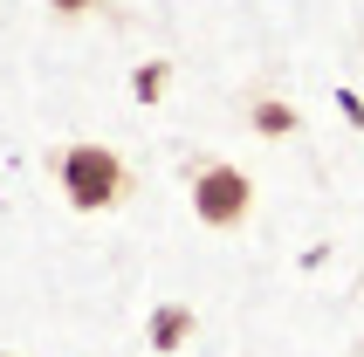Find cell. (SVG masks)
<instances>
[{"instance_id": "6da1fadb", "label": "cell", "mask_w": 364, "mask_h": 357, "mask_svg": "<svg viewBox=\"0 0 364 357\" xmlns=\"http://www.w3.org/2000/svg\"><path fill=\"white\" fill-rule=\"evenodd\" d=\"M55 186L62 199L76 206V213H110V206H124L131 199V165L110 151V144H62L55 151Z\"/></svg>"}, {"instance_id": "7a4b0ae2", "label": "cell", "mask_w": 364, "mask_h": 357, "mask_svg": "<svg viewBox=\"0 0 364 357\" xmlns=\"http://www.w3.org/2000/svg\"><path fill=\"white\" fill-rule=\"evenodd\" d=\"M193 213H200V227H213V234L247 227V213H255V186H247V172H234V165H220V159L193 165Z\"/></svg>"}, {"instance_id": "3957f363", "label": "cell", "mask_w": 364, "mask_h": 357, "mask_svg": "<svg viewBox=\"0 0 364 357\" xmlns=\"http://www.w3.org/2000/svg\"><path fill=\"white\" fill-rule=\"evenodd\" d=\"M247 124H255L262 138H289V131H296V103H282L275 90H255V97H247Z\"/></svg>"}, {"instance_id": "277c9868", "label": "cell", "mask_w": 364, "mask_h": 357, "mask_svg": "<svg viewBox=\"0 0 364 357\" xmlns=\"http://www.w3.org/2000/svg\"><path fill=\"white\" fill-rule=\"evenodd\" d=\"M186 337H193V309L186 302H165L159 316H151V351H179Z\"/></svg>"}, {"instance_id": "5b68a950", "label": "cell", "mask_w": 364, "mask_h": 357, "mask_svg": "<svg viewBox=\"0 0 364 357\" xmlns=\"http://www.w3.org/2000/svg\"><path fill=\"white\" fill-rule=\"evenodd\" d=\"M165 82H172V62H144L138 76H131V97H138V103H159Z\"/></svg>"}, {"instance_id": "8992f818", "label": "cell", "mask_w": 364, "mask_h": 357, "mask_svg": "<svg viewBox=\"0 0 364 357\" xmlns=\"http://www.w3.org/2000/svg\"><path fill=\"white\" fill-rule=\"evenodd\" d=\"M337 110H344V117L364 131V97H358V90H337Z\"/></svg>"}, {"instance_id": "52a82bcc", "label": "cell", "mask_w": 364, "mask_h": 357, "mask_svg": "<svg viewBox=\"0 0 364 357\" xmlns=\"http://www.w3.org/2000/svg\"><path fill=\"white\" fill-rule=\"evenodd\" d=\"M48 7H55V14H62V21H76V14H97L103 0H48Z\"/></svg>"}]
</instances>
